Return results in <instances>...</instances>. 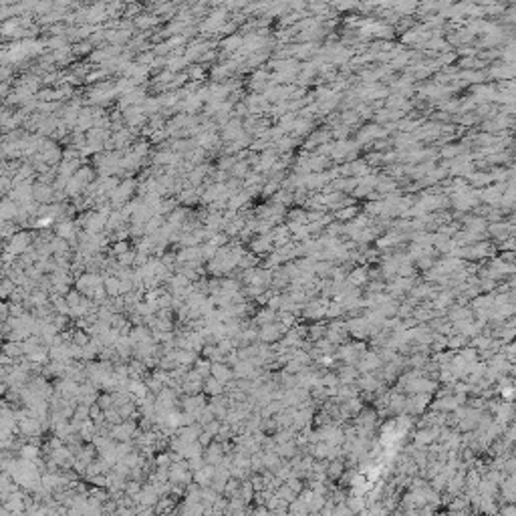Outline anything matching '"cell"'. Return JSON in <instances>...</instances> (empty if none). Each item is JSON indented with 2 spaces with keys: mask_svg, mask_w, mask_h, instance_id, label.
Masks as SVG:
<instances>
[]
</instances>
